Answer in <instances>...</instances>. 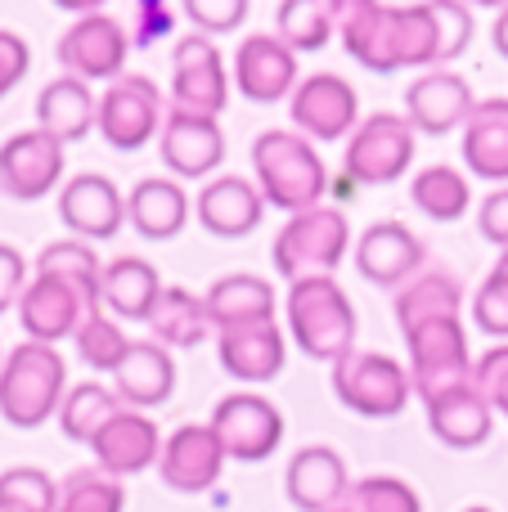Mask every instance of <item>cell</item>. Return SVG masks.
Here are the masks:
<instances>
[{
    "label": "cell",
    "instance_id": "6da1fadb",
    "mask_svg": "<svg viewBox=\"0 0 508 512\" xmlns=\"http://www.w3.org/2000/svg\"><path fill=\"white\" fill-rule=\"evenodd\" d=\"M338 36L347 54L369 72L437 68V18L432 5H378V0H342Z\"/></svg>",
    "mask_w": 508,
    "mask_h": 512
},
{
    "label": "cell",
    "instance_id": "7a4b0ae2",
    "mask_svg": "<svg viewBox=\"0 0 508 512\" xmlns=\"http://www.w3.org/2000/svg\"><path fill=\"white\" fill-rule=\"evenodd\" d=\"M252 176L266 198V207H279L288 216H302L311 207H324L329 171L315 144L297 131H261L252 140Z\"/></svg>",
    "mask_w": 508,
    "mask_h": 512
},
{
    "label": "cell",
    "instance_id": "3957f363",
    "mask_svg": "<svg viewBox=\"0 0 508 512\" xmlns=\"http://www.w3.org/2000/svg\"><path fill=\"white\" fill-rule=\"evenodd\" d=\"M68 396V360L45 342H23L0 364V418L9 427H32L59 418Z\"/></svg>",
    "mask_w": 508,
    "mask_h": 512
},
{
    "label": "cell",
    "instance_id": "277c9868",
    "mask_svg": "<svg viewBox=\"0 0 508 512\" xmlns=\"http://www.w3.org/2000/svg\"><path fill=\"white\" fill-rule=\"evenodd\" d=\"M288 333L293 346H302L311 360L338 364L342 355L356 351V306L342 292L338 279H302L288 283Z\"/></svg>",
    "mask_w": 508,
    "mask_h": 512
},
{
    "label": "cell",
    "instance_id": "5b68a950",
    "mask_svg": "<svg viewBox=\"0 0 508 512\" xmlns=\"http://www.w3.org/2000/svg\"><path fill=\"white\" fill-rule=\"evenodd\" d=\"M351 248V221L338 207H311L302 216H288V225L275 234V270L288 283L302 279H333L342 256Z\"/></svg>",
    "mask_w": 508,
    "mask_h": 512
},
{
    "label": "cell",
    "instance_id": "8992f818",
    "mask_svg": "<svg viewBox=\"0 0 508 512\" xmlns=\"http://www.w3.org/2000/svg\"><path fill=\"white\" fill-rule=\"evenodd\" d=\"M333 391L360 418H396L414 396L410 369L383 351H351L333 364Z\"/></svg>",
    "mask_w": 508,
    "mask_h": 512
},
{
    "label": "cell",
    "instance_id": "52a82bcc",
    "mask_svg": "<svg viewBox=\"0 0 508 512\" xmlns=\"http://www.w3.org/2000/svg\"><path fill=\"white\" fill-rule=\"evenodd\" d=\"M414 126L405 113H369L347 140V171L351 185H396L414 167Z\"/></svg>",
    "mask_w": 508,
    "mask_h": 512
},
{
    "label": "cell",
    "instance_id": "ba28073f",
    "mask_svg": "<svg viewBox=\"0 0 508 512\" xmlns=\"http://www.w3.org/2000/svg\"><path fill=\"white\" fill-rule=\"evenodd\" d=\"M410 346V382L419 391L423 405H432L437 396L446 391L464 387L473 382L477 360L468 355V333H464V319H437V324H423L419 333L405 337Z\"/></svg>",
    "mask_w": 508,
    "mask_h": 512
},
{
    "label": "cell",
    "instance_id": "9c48e42d",
    "mask_svg": "<svg viewBox=\"0 0 508 512\" xmlns=\"http://www.w3.org/2000/svg\"><path fill=\"white\" fill-rule=\"evenodd\" d=\"M162 95L149 77L140 72H122L117 81H108V90L99 95V122L95 131L104 135L108 149L117 153H135L162 135Z\"/></svg>",
    "mask_w": 508,
    "mask_h": 512
},
{
    "label": "cell",
    "instance_id": "30bf717a",
    "mask_svg": "<svg viewBox=\"0 0 508 512\" xmlns=\"http://www.w3.org/2000/svg\"><path fill=\"white\" fill-rule=\"evenodd\" d=\"M207 427L216 432L225 459H239V463L270 459L279 450V441H284V414L266 396H257V391H234V396L216 400Z\"/></svg>",
    "mask_w": 508,
    "mask_h": 512
},
{
    "label": "cell",
    "instance_id": "8fae6325",
    "mask_svg": "<svg viewBox=\"0 0 508 512\" xmlns=\"http://www.w3.org/2000/svg\"><path fill=\"white\" fill-rule=\"evenodd\" d=\"M225 104H230V72H225L221 50L198 32L185 36L171 54V108L221 122Z\"/></svg>",
    "mask_w": 508,
    "mask_h": 512
},
{
    "label": "cell",
    "instance_id": "7c38bea8",
    "mask_svg": "<svg viewBox=\"0 0 508 512\" xmlns=\"http://www.w3.org/2000/svg\"><path fill=\"white\" fill-rule=\"evenodd\" d=\"M126 50H131V41H126L122 23H117L113 14H104V9H90V14H81L77 23L59 36V50L54 54H59L68 77H77L90 86V81L122 77Z\"/></svg>",
    "mask_w": 508,
    "mask_h": 512
},
{
    "label": "cell",
    "instance_id": "4fadbf2b",
    "mask_svg": "<svg viewBox=\"0 0 508 512\" xmlns=\"http://www.w3.org/2000/svg\"><path fill=\"white\" fill-rule=\"evenodd\" d=\"M63 149L45 131H18L0 144V194L14 203H36V198L63 189Z\"/></svg>",
    "mask_w": 508,
    "mask_h": 512
},
{
    "label": "cell",
    "instance_id": "5bb4252c",
    "mask_svg": "<svg viewBox=\"0 0 508 512\" xmlns=\"http://www.w3.org/2000/svg\"><path fill=\"white\" fill-rule=\"evenodd\" d=\"M288 113H293L297 135L329 144L360 126V99L347 77H338V72H315V77H306L302 86L293 90Z\"/></svg>",
    "mask_w": 508,
    "mask_h": 512
},
{
    "label": "cell",
    "instance_id": "9a60e30c",
    "mask_svg": "<svg viewBox=\"0 0 508 512\" xmlns=\"http://www.w3.org/2000/svg\"><path fill=\"white\" fill-rule=\"evenodd\" d=\"M95 301H86L72 283L54 279V274H32L23 301H18V324H23L27 342H63V337H77L81 324L95 315Z\"/></svg>",
    "mask_w": 508,
    "mask_h": 512
},
{
    "label": "cell",
    "instance_id": "2e32d148",
    "mask_svg": "<svg viewBox=\"0 0 508 512\" xmlns=\"http://www.w3.org/2000/svg\"><path fill=\"white\" fill-rule=\"evenodd\" d=\"M221 472H225V450L207 423H185L162 441L158 477L176 495H203V490H212L221 481Z\"/></svg>",
    "mask_w": 508,
    "mask_h": 512
},
{
    "label": "cell",
    "instance_id": "e0dca14e",
    "mask_svg": "<svg viewBox=\"0 0 508 512\" xmlns=\"http://www.w3.org/2000/svg\"><path fill=\"white\" fill-rule=\"evenodd\" d=\"M428 248L405 221H374L356 239V270L378 288H405L414 274H423Z\"/></svg>",
    "mask_w": 508,
    "mask_h": 512
},
{
    "label": "cell",
    "instance_id": "ac0fdd59",
    "mask_svg": "<svg viewBox=\"0 0 508 512\" xmlns=\"http://www.w3.org/2000/svg\"><path fill=\"white\" fill-rule=\"evenodd\" d=\"M477 108V95L468 86V77L450 68H432L405 90V117L419 135H450V131H464L468 113Z\"/></svg>",
    "mask_w": 508,
    "mask_h": 512
},
{
    "label": "cell",
    "instance_id": "d6986e66",
    "mask_svg": "<svg viewBox=\"0 0 508 512\" xmlns=\"http://www.w3.org/2000/svg\"><path fill=\"white\" fill-rule=\"evenodd\" d=\"M162 167L180 180H203L225 162V131L216 117H194L171 108L158 135Z\"/></svg>",
    "mask_w": 508,
    "mask_h": 512
},
{
    "label": "cell",
    "instance_id": "ffe728a7",
    "mask_svg": "<svg viewBox=\"0 0 508 512\" xmlns=\"http://www.w3.org/2000/svg\"><path fill=\"white\" fill-rule=\"evenodd\" d=\"M234 86L243 99L252 104H279V99H293L297 81V54L279 41L275 32H257L239 45L234 54Z\"/></svg>",
    "mask_w": 508,
    "mask_h": 512
},
{
    "label": "cell",
    "instance_id": "44dd1931",
    "mask_svg": "<svg viewBox=\"0 0 508 512\" xmlns=\"http://www.w3.org/2000/svg\"><path fill=\"white\" fill-rule=\"evenodd\" d=\"M59 221L68 225L81 243L117 239V230L126 225V198L117 194V185L108 176L81 171V176L63 180V189H59Z\"/></svg>",
    "mask_w": 508,
    "mask_h": 512
},
{
    "label": "cell",
    "instance_id": "7402d4cb",
    "mask_svg": "<svg viewBox=\"0 0 508 512\" xmlns=\"http://www.w3.org/2000/svg\"><path fill=\"white\" fill-rule=\"evenodd\" d=\"M347 463L333 445H302V450L288 459L284 472V495L297 512H333L347 504Z\"/></svg>",
    "mask_w": 508,
    "mask_h": 512
},
{
    "label": "cell",
    "instance_id": "603a6c76",
    "mask_svg": "<svg viewBox=\"0 0 508 512\" xmlns=\"http://www.w3.org/2000/svg\"><path fill=\"white\" fill-rule=\"evenodd\" d=\"M90 454H95V468H104L108 477H117V481L140 477L144 468H153V463L162 459V432L149 414L122 409V414L90 441Z\"/></svg>",
    "mask_w": 508,
    "mask_h": 512
},
{
    "label": "cell",
    "instance_id": "cb8c5ba5",
    "mask_svg": "<svg viewBox=\"0 0 508 512\" xmlns=\"http://www.w3.org/2000/svg\"><path fill=\"white\" fill-rule=\"evenodd\" d=\"M194 212L198 225L207 234H216V239H248L261 225V216H266V198L243 176H216L194 198Z\"/></svg>",
    "mask_w": 508,
    "mask_h": 512
},
{
    "label": "cell",
    "instance_id": "d4e9b609",
    "mask_svg": "<svg viewBox=\"0 0 508 512\" xmlns=\"http://www.w3.org/2000/svg\"><path fill=\"white\" fill-rule=\"evenodd\" d=\"M216 360L234 382H270L288 364V337L279 324H252L216 333Z\"/></svg>",
    "mask_w": 508,
    "mask_h": 512
},
{
    "label": "cell",
    "instance_id": "484cf974",
    "mask_svg": "<svg viewBox=\"0 0 508 512\" xmlns=\"http://www.w3.org/2000/svg\"><path fill=\"white\" fill-rule=\"evenodd\" d=\"M207 315H212L216 333H230V328H252V324H275V283L261 279V274H221L212 288L203 292Z\"/></svg>",
    "mask_w": 508,
    "mask_h": 512
},
{
    "label": "cell",
    "instance_id": "4316f807",
    "mask_svg": "<svg viewBox=\"0 0 508 512\" xmlns=\"http://www.w3.org/2000/svg\"><path fill=\"white\" fill-rule=\"evenodd\" d=\"M113 391L126 409H140V414L167 405L171 391H176V360H171V351L162 342H131L122 369L113 373Z\"/></svg>",
    "mask_w": 508,
    "mask_h": 512
},
{
    "label": "cell",
    "instance_id": "83f0119b",
    "mask_svg": "<svg viewBox=\"0 0 508 512\" xmlns=\"http://www.w3.org/2000/svg\"><path fill=\"white\" fill-rule=\"evenodd\" d=\"M428 427L450 450H477V445H486L495 432V409H491V400L477 391V382H464V387L432 400Z\"/></svg>",
    "mask_w": 508,
    "mask_h": 512
},
{
    "label": "cell",
    "instance_id": "f1b7e54d",
    "mask_svg": "<svg viewBox=\"0 0 508 512\" xmlns=\"http://www.w3.org/2000/svg\"><path fill=\"white\" fill-rule=\"evenodd\" d=\"M99 122V95L77 77H54L36 95V131L54 135L59 144H77L95 131Z\"/></svg>",
    "mask_w": 508,
    "mask_h": 512
},
{
    "label": "cell",
    "instance_id": "f546056e",
    "mask_svg": "<svg viewBox=\"0 0 508 512\" xmlns=\"http://www.w3.org/2000/svg\"><path fill=\"white\" fill-rule=\"evenodd\" d=\"M468 171L491 185H508V99H477L459 140Z\"/></svg>",
    "mask_w": 508,
    "mask_h": 512
},
{
    "label": "cell",
    "instance_id": "4dcf8cb0",
    "mask_svg": "<svg viewBox=\"0 0 508 512\" xmlns=\"http://www.w3.org/2000/svg\"><path fill=\"white\" fill-rule=\"evenodd\" d=\"M126 221L140 239L167 243L189 225V198L180 189V180L171 176H149L126 194Z\"/></svg>",
    "mask_w": 508,
    "mask_h": 512
},
{
    "label": "cell",
    "instance_id": "1f68e13d",
    "mask_svg": "<svg viewBox=\"0 0 508 512\" xmlns=\"http://www.w3.org/2000/svg\"><path fill=\"white\" fill-rule=\"evenodd\" d=\"M162 288H167V283H162V274L153 270L149 261H140V256H117V261L104 265V279H99V310H108V315H117V319H140V324H149Z\"/></svg>",
    "mask_w": 508,
    "mask_h": 512
},
{
    "label": "cell",
    "instance_id": "d6a6232c",
    "mask_svg": "<svg viewBox=\"0 0 508 512\" xmlns=\"http://www.w3.org/2000/svg\"><path fill=\"white\" fill-rule=\"evenodd\" d=\"M392 310H396L401 337H410V333H419L423 324L459 319V310H464V288H459V279L446 270H423V274H414L405 288H396Z\"/></svg>",
    "mask_w": 508,
    "mask_h": 512
},
{
    "label": "cell",
    "instance_id": "836d02e7",
    "mask_svg": "<svg viewBox=\"0 0 508 512\" xmlns=\"http://www.w3.org/2000/svg\"><path fill=\"white\" fill-rule=\"evenodd\" d=\"M149 328H153V342H162L171 351H194L203 346L207 337L216 333L212 328V315H207V301L189 288H162L158 306L149 315Z\"/></svg>",
    "mask_w": 508,
    "mask_h": 512
},
{
    "label": "cell",
    "instance_id": "e575fe53",
    "mask_svg": "<svg viewBox=\"0 0 508 512\" xmlns=\"http://www.w3.org/2000/svg\"><path fill=\"white\" fill-rule=\"evenodd\" d=\"M342 23V0H288L275 9V36L293 54H315Z\"/></svg>",
    "mask_w": 508,
    "mask_h": 512
},
{
    "label": "cell",
    "instance_id": "d590c367",
    "mask_svg": "<svg viewBox=\"0 0 508 512\" xmlns=\"http://www.w3.org/2000/svg\"><path fill=\"white\" fill-rule=\"evenodd\" d=\"M122 409L126 405L117 400V391H108L104 382H72L59 405V432L77 445H90Z\"/></svg>",
    "mask_w": 508,
    "mask_h": 512
},
{
    "label": "cell",
    "instance_id": "8d00e7d4",
    "mask_svg": "<svg viewBox=\"0 0 508 512\" xmlns=\"http://www.w3.org/2000/svg\"><path fill=\"white\" fill-rule=\"evenodd\" d=\"M410 198H414V207H419L428 221L450 225V221H459V216H468L473 189H468V176L459 167H446V162H437V167H423L419 176H414Z\"/></svg>",
    "mask_w": 508,
    "mask_h": 512
},
{
    "label": "cell",
    "instance_id": "74e56055",
    "mask_svg": "<svg viewBox=\"0 0 508 512\" xmlns=\"http://www.w3.org/2000/svg\"><path fill=\"white\" fill-rule=\"evenodd\" d=\"M36 274H54V279L72 283L81 297L99 306V279H104V265H99V256H95L90 243H81V239L50 243V248L36 256Z\"/></svg>",
    "mask_w": 508,
    "mask_h": 512
},
{
    "label": "cell",
    "instance_id": "f35d334b",
    "mask_svg": "<svg viewBox=\"0 0 508 512\" xmlns=\"http://www.w3.org/2000/svg\"><path fill=\"white\" fill-rule=\"evenodd\" d=\"M126 490L104 468H77L59 481V512H122Z\"/></svg>",
    "mask_w": 508,
    "mask_h": 512
},
{
    "label": "cell",
    "instance_id": "ab89813d",
    "mask_svg": "<svg viewBox=\"0 0 508 512\" xmlns=\"http://www.w3.org/2000/svg\"><path fill=\"white\" fill-rule=\"evenodd\" d=\"M77 342V355L90 364V369L99 373H117L126 360V351H131V337L122 333V324H117L113 315H104V310H95V315L81 324V333L72 337Z\"/></svg>",
    "mask_w": 508,
    "mask_h": 512
},
{
    "label": "cell",
    "instance_id": "60d3db41",
    "mask_svg": "<svg viewBox=\"0 0 508 512\" xmlns=\"http://www.w3.org/2000/svg\"><path fill=\"white\" fill-rule=\"evenodd\" d=\"M0 512H59V481L41 468L0 472Z\"/></svg>",
    "mask_w": 508,
    "mask_h": 512
},
{
    "label": "cell",
    "instance_id": "b9f144b4",
    "mask_svg": "<svg viewBox=\"0 0 508 512\" xmlns=\"http://www.w3.org/2000/svg\"><path fill=\"white\" fill-rule=\"evenodd\" d=\"M351 512H423V499L401 477H365L347 490Z\"/></svg>",
    "mask_w": 508,
    "mask_h": 512
},
{
    "label": "cell",
    "instance_id": "7bdbcfd3",
    "mask_svg": "<svg viewBox=\"0 0 508 512\" xmlns=\"http://www.w3.org/2000/svg\"><path fill=\"white\" fill-rule=\"evenodd\" d=\"M432 18H437V41H441V54L437 63H450L473 45V9L468 5H455V0H432Z\"/></svg>",
    "mask_w": 508,
    "mask_h": 512
},
{
    "label": "cell",
    "instance_id": "ee69618b",
    "mask_svg": "<svg viewBox=\"0 0 508 512\" xmlns=\"http://www.w3.org/2000/svg\"><path fill=\"white\" fill-rule=\"evenodd\" d=\"M473 324L482 328V333L508 342V274L491 270L482 279V288H477V297H473Z\"/></svg>",
    "mask_w": 508,
    "mask_h": 512
},
{
    "label": "cell",
    "instance_id": "f6af8a7d",
    "mask_svg": "<svg viewBox=\"0 0 508 512\" xmlns=\"http://www.w3.org/2000/svg\"><path fill=\"white\" fill-rule=\"evenodd\" d=\"M185 18L198 27V36H225V32H239L248 23V0H189Z\"/></svg>",
    "mask_w": 508,
    "mask_h": 512
},
{
    "label": "cell",
    "instance_id": "bcb514c9",
    "mask_svg": "<svg viewBox=\"0 0 508 512\" xmlns=\"http://www.w3.org/2000/svg\"><path fill=\"white\" fill-rule=\"evenodd\" d=\"M473 382H477V391L491 400L495 414L508 418V342H504V346H491V351L477 360Z\"/></svg>",
    "mask_w": 508,
    "mask_h": 512
},
{
    "label": "cell",
    "instance_id": "7dc6e473",
    "mask_svg": "<svg viewBox=\"0 0 508 512\" xmlns=\"http://www.w3.org/2000/svg\"><path fill=\"white\" fill-rule=\"evenodd\" d=\"M27 283H32V279H27L23 252L9 248V243H0V315H5V310H14L18 301H23Z\"/></svg>",
    "mask_w": 508,
    "mask_h": 512
},
{
    "label": "cell",
    "instance_id": "c3c4849f",
    "mask_svg": "<svg viewBox=\"0 0 508 512\" xmlns=\"http://www.w3.org/2000/svg\"><path fill=\"white\" fill-rule=\"evenodd\" d=\"M477 230H482L486 243H495L500 252H508V185L491 189L477 207Z\"/></svg>",
    "mask_w": 508,
    "mask_h": 512
},
{
    "label": "cell",
    "instance_id": "681fc988",
    "mask_svg": "<svg viewBox=\"0 0 508 512\" xmlns=\"http://www.w3.org/2000/svg\"><path fill=\"white\" fill-rule=\"evenodd\" d=\"M27 68H32V50H27V41L18 32H0V99L27 77Z\"/></svg>",
    "mask_w": 508,
    "mask_h": 512
},
{
    "label": "cell",
    "instance_id": "f907efd6",
    "mask_svg": "<svg viewBox=\"0 0 508 512\" xmlns=\"http://www.w3.org/2000/svg\"><path fill=\"white\" fill-rule=\"evenodd\" d=\"M171 18H176V5H158V0L140 5V45H153V41H158V36L171 27Z\"/></svg>",
    "mask_w": 508,
    "mask_h": 512
},
{
    "label": "cell",
    "instance_id": "816d5d0a",
    "mask_svg": "<svg viewBox=\"0 0 508 512\" xmlns=\"http://www.w3.org/2000/svg\"><path fill=\"white\" fill-rule=\"evenodd\" d=\"M491 41H495V50L508 59V5L495 14V23H491Z\"/></svg>",
    "mask_w": 508,
    "mask_h": 512
},
{
    "label": "cell",
    "instance_id": "f5cc1de1",
    "mask_svg": "<svg viewBox=\"0 0 508 512\" xmlns=\"http://www.w3.org/2000/svg\"><path fill=\"white\" fill-rule=\"evenodd\" d=\"M495 270H500V274H508V252H500V261H495Z\"/></svg>",
    "mask_w": 508,
    "mask_h": 512
},
{
    "label": "cell",
    "instance_id": "db71d44e",
    "mask_svg": "<svg viewBox=\"0 0 508 512\" xmlns=\"http://www.w3.org/2000/svg\"><path fill=\"white\" fill-rule=\"evenodd\" d=\"M464 512H491V508H464Z\"/></svg>",
    "mask_w": 508,
    "mask_h": 512
},
{
    "label": "cell",
    "instance_id": "11a10c76",
    "mask_svg": "<svg viewBox=\"0 0 508 512\" xmlns=\"http://www.w3.org/2000/svg\"><path fill=\"white\" fill-rule=\"evenodd\" d=\"M333 512H351V508H347V504H342V508H333Z\"/></svg>",
    "mask_w": 508,
    "mask_h": 512
}]
</instances>
